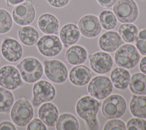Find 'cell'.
Returning a JSON list of instances; mask_svg holds the SVG:
<instances>
[{
    "label": "cell",
    "mask_w": 146,
    "mask_h": 130,
    "mask_svg": "<svg viewBox=\"0 0 146 130\" xmlns=\"http://www.w3.org/2000/svg\"><path fill=\"white\" fill-rule=\"evenodd\" d=\"M104 130H125L127 128L124 123L119 119H112L108 121L104 127Z\"/></svg>",
    "instance_id": "cell-33"
},
{
    "label": "cell",
    "mask_w": 146,
    "mask_h": 130,
    "mask_svg": "<svg viewBox=\"0 0 146 130\" xmlns=\"http://www.w3.org/2000/svg\"><path fill=\"white\" fill-rule=\"evenodd\" d=\"M135 45L140 54L146 55V29L141 30L137 34Z\"/></svg>",
    "instance_id": "cell-31"
},
{
    "label": "cell",
    "mask_w": 146,
    "mask_h": 130,
    "mask_svg": "<svg viewBox=\"0 0 146 130\" xmlns=\"http://www.w3.org/2000/svg\"><path fill=\"white\" fill-rule=\"evenodd\" d=\"M27 130H46L45 124L38 118L32 119L27 125Z\"/></svg>",
    "instance_id": "cell-34"
},
{
    "label": "cell",
    "mask_w": 146,
    "mask_h": 130,
    "mask_svg": "<svg viewBox=\"0 0 146 130\" xmlns=\"http://www.w3.org/2000/svg\"><path fill=\"white\" fill-rule=\"evenodd\" d=\"M140 54L136 48L132 45L125 44L120 47L115 53L116 64L125 69L135 67L138 63Z\"/></svg>",
    "instance_id": "cell-5"
},
{
    "label": "cell",
    "mask_w": 146,
    "mask_h": 130,
    "mask_svg": "<svg viewBox=\"0 0 146 130\" xmlns=\"http://www.w3.org/2000/svg\"><path fill=\"white\" fill-rule=\"evenodd\" d=\"M43 64L45 75L51 81L60 84L66 80L67 69L62 62L56 60H45Z\"/></svg>",
    "instance_id": "cell-10"
},
{
    "label": "cell",
    "mask_w": 146,
    "mask_h": 130,
    "mask_svg": "<svg viewBox=\"0 0 146 130\" xmlns=\"http://www.w3.org/2000/svg\"><path fill=\"white\" fill-rule=\"evenodd\" d=\"M126 128L128 130H146V120L139 117L132 118L128 121Z\"/></svg>",
    "instance_id": "cell-32"
},
{
    "label": "cell",
    "mask_w": 146,
    "mask_h": 130,
    "mask_svg": "<svg viewBox=\"0 0 146 130\" xmlns=\"http://www.w3.org/2000/svg\"><path fill=\"white\" fill-rule=\"evenodd\" d=\"M112 89V81L105 76L95 77L88 86V92L90 95L99 100L106 98L111 94Z\"/></svg>",
    "instance_id": "cell-7"
},
{
    "label": "cell",
    "mask_w": 146,
    "mask_h": 130,
    "mask_svg": "<svg viewBox=\"0 0 146 130\" xmlns=\"http://www.w3.org/2000/svg\"><path fill=\"white\" fill-rule=\"evenodd\" d=\"M111 79L114 86L123 89L127 87L130 81V74L124 68H116L111 73Z\"/></svg>",
    "instance_id": "cell-22"
},
{
    "label": "cell",
    "mask_w": 146,
    "mask_h": 130,
    "mask_svg": "<svg viewBox=\"0 0 146 130\" xmlns=\"http://www.w3.org/2000/svg\"><path fill=\"white\" fill-rule=\"evenodd\" d=\"M16 128L10 121H5L0 123V130H15Z\"/></svg>",
    "instance_id": "cell-36"
},
{
    "label": "cell",
    "mask_w": 146,
    "mask_h": 130,
    "mask_svg": "<svg viewBox=\"0 0 146 130\" xmlns=\"http://www.w3.org/2000/svg\"><path fill=\"white\" fill-rule=\"evenodd\" d=\"M12 121L20 127L26 126L34 116V109L31 103L25 98L17 100L11 109Z\"/></svg>",
    "instance_id": "cell-3"
},
{
    "label": "cell",
    "mask_w": 146,
    "mask_h": 130,
    "mask_svg": "<svg viewBox=\"0 0 146 130\" xmlns=\"http://www.w3.org/2000/svg\"><path fill=\"white\" fill-rule=\"evenodd\" d=\"M79 123L76 118L69 113L62 114L56 123L57 130H78Z\"/></svg>",
    "instance_id": "cell-26"
},
{
    "label": "cell",
    "mask_w": 146,
    "mask_h": 130,
    "mask_svg": "<svg viewBox=\"0 0 146 130\" xmlns=\"http://www.w3.org/2000/svg\"><path fill=\"white\" fill-rule=\"evenodd\" d=\"M141 1H143V0H141Z\"/></svg>",
    "instance_id": "cell-40"
},
{
    "label": "cell",
    "mask_w": 146,
    "mask_h": 130,
    "mask_svg": "<svg viewBox=\"0 0 146 130\" xmlns=\"http://www.w3.org/2000/svg\"><path fill=\"white\" fill-rule=\"evenodd\" d=\"M99 21L103 28L106 30L113 29L117 24L116 16L112 11L109 10H104L100 13Z\"/></svg>",
    "instance_id": "cell-29"
},
{
    "label": "cell",
    "mask_w": 146,
    "mask_h": 130,
    "mask_svg": "<svg viewBox=\"0 0 146 130\" xmlns=\"http://www.w3.org/2000/svg\"><path fill=\"white\" fill-rule=\"evenodd\" d=\"M21 85V76L17 68L6 65L0 69V86L9 90H14Z\"/></svg>",
    "instance_id": "cell-12"
},
{
    "label": "cell",
    "mask_w": 146,
    "mask_h": 130,
    "mask_svg": "<svg viewBox=\"0 0 146 130\" xmlns=\"http://www.w3.org/2000/svg\"><path fill=\"white\" fill-rule=\"evenodd\" d=\"M129 88L134 94L146 95V75L141 73L133 74L129 81Z\"/></svg>",
    "instance_id": "cell-25"
},
{
    "label": "cell",
    "mask_w": 146,
    "mask_h": 130,
    "mask_svg": "<svg viewBox=\"0 0 146 130\" xmlns=\"http://www.w3.org/2000/svg\"><path fill=\"white\" fill-rule=\"evenodd\" d=\"M124 41L120 36L113 31H110L103 34L99 40V45L101 49L107 52H113L117 49Z\"/></svg>",
    "instance_id": "cell-16"
},
{
    "label": "cell",
    "mask_w": 146,
    "mask_h": 130,
    "mask_svg": "<svg viewBox=\"0 0 146 130\" xmlns=\"http://www.w3.org/2000/svg\"><path fill=\"white\" fill-rule=\"evenodd\" d=\"M14 96L12 93L3 87H0V112H6L14 104Z\"/></svg>",
    "instance_id": "cell-28"
},
{
    "label": "cell",
    "mask_w": 146,
    "mask_h": 130,
    "mask_svg": "<svg viewBox=\"0 0 146 130\" xmlns=\"http://www.w3.org/2000/svg\"><path fill=\"white\" fill-rule=\"evenodd\" d=\"M58 111L55 105L51 103L43 104L38 110L39 119L47 125L53 127L58 119Z\"/></svg>",
    "instance_id": "cell-18"
},
{
    "label": "cell",
    "mask_w": 146,
    "mask_h": 130,
    "mask_svg": "<svg viewBox=\"0 0 146 130\" xmlns=\"http://www.w3.org/2000/svg\"><path fill=\"white\" fill-rule=\"evenodd\" d=\"M50 5L55 7H62L66 6L70 0H46Z\"/></svg>",
    "instance_id": "cell-35"
},
{
    "label": "cell",
    "mask_w": 146,
    "mask_h": 130,
    "mask_svg": "<svg viewBox=\"0 0 146 130\" xmlns=\"http://www.w3.org/2000/svg\"><path fill=\"white\" fill-rule=\"evenodd\" d=\"M38 26L39 29L46 34H58L59 22L52 14L44 13L42 14L38 19Z\"/></svg>",
    "instance_id": "cell-19"
},
{
    "label": "cell",
    "mask_w": 146,
    "mask_h": 130,
    "mask_svg": "<svg viewBox=\"0 0 146 130\" xmlns=\"http://www.w3.org/2000/svg\"><path fill=\"white\" fill-rule=\"evenodd\" d=\"M113 11L122 23L133 22L138 15V8L133 0H117L114 4Z\"/></svg>",
    "instance_id": "cell-6"
},
{
    "label": "cell",
    "mask_w": 146,
    "mask_h": 130,
    "mask_svg": "<svg viewBox=\"0 0 146 130\" xmlns=\"http://www.w3.org/2000/svg\"><path fill=\"white\" fill-rule=\"evenodd\" d=\"M132 115L139 118H146V96L133 95L129 104Z\"/></svg>",
    "instance_id": "cell-24"
},
{
    "label": "cell",
    "mask_w": 146,
    "mask_h": 130,
    "mask_svg": "<svg viewBox=\"0 0 146 130\" xmlns=\"http://www.w3.org/2000/svg\"><path fill=\"white\" fill-rule=\"evenodd\" d=\"M118 31L122 39L127 42H133L138 34L137 27L132 23H124L121 25Z\"/></svg>",
    "instance_id": "cell-27"
},
{
    "label": "cell",
    "mask_w": 146,
    "mask_h": 130,
    "mask_svg": "<svg viewBox=\"0 0 146 130\" xmlns=\"http://www.w3.org/2000/svg\"><path fill=\"white\" fill-rule=\"evenodd\" d=\"M126 109L124 99L119 94H112L104 100L102 112L105 119H112L121 116Z\"/></svg>",
    "instance_id": "cell-4"
},
{
    "label": "cell",
    "mask_w": 146,
    "mask_h": 130,
    "mask_svg": "<svg viewBox=\"0 0 146 130\" xmlns=\"http://www.w3.org/2000/svg\"><path fill=\"white\" fill-rule=\"evenodd\" d=\"M92 75V71L87 66L80 65L72 68L69 74V78L73 84L82 86L90 81Z\"/></svg>",
    "instance_id": "cell-17"
},
{
    "label": "cell",
    "mask_w": 146,
    "mask_h": 130,
    "mask_svg": "<svg viewBox=\"0 0 146 130\" xmlns=\"http://www.w3.org/2000/svg\"><path fill=\"white\" fill-rule=\"evenodd\" d=\"M59 36L64 47L67 48L78 41L80 37V31L75 24L68 23L62 27Z\"/></svg>",
    "instance_id": "cell-20"
},
{
    "label": "cell",
    "mask_w": 146,
    "mask_h": 130,
    "mask_svg": "<svg viewBox=\"0 0 146 130\" xmlns=\"http://www.w3.org/2000/svg\"><path fill=\"white\" fill-rule=\"evenodd\" d=\"M25 0H6V5L7 7H11L14 5H18L23 2Z\"/></svg>",
    "instance_id": "cell-39"
},
{
    "label": "cell",
    "mask_w": 146,
    "mask_h": 130,
    "mask_svg": "<svg viewBox=\"0 0 146 130\" xmlns=\"http://www.w3.org/2000/svg\"><path fill=\"white\" fill-rule=\"evenodd\" d=\"M35 10L31 1L17 5L12 11L14 22L21 26H27L31 23L35 18Z\"/></svg>",
    "instance_id": "cell-8"
},
{
    "label": "cell",
    "mask_w": 146,
    "mask_h": 130,
    "mask_svg": "<svg viewBox=\"0 0 146 130\" xmlns=\"http://www.w3.org/2000/svg\"><path fill=\"white\" fill-rule=\"evenodd\" d=\"M78 28L83 36L92 38L99 34L102 26L97 17L94 15H86L79 21Z\"/></svg>",
    "instance_id": "cell-13"
},
{
    "label": "cell",
    "mask_w": 146,
    "mask_h": 130,
    "mask_svg": "<svg viewBox=\"0 0 146 130\" xmlns=\"http://www.w3.org/2000/svg\"><path fill=\"white\" fill-rule=\"evenodd\" d=\"M55 88L48 81H37L33 88V105L37 107L43 103L52 100L55 96Z\"/></svg>",
    "instance_id": "cell-9"
},
{
    "label": "cell",
    "mask_w": 146,
    "mask_h": 130,
    "mask_svg": "<svg viewBox=\"0 0 146 130\" xmlns=\"http://www.w3.org/2000/svg\"><path fill=\"white\" fill-rule=\"evenodd\" d=\"M13 25V20L10 13L6 10L0 9V34L9 31Z\"/></svg>",
    "instance_id": "cell-30"
},
{
    "label": "cell",
    "mask_w": 146,
    "mask_h": 130,
    "mask_svg": "<svg viewBox=\"0 0 146 130\" xmlns=\"http://www.w3.org/2000/svg\"><path fill=\"white\" fill-rule=\"evenodd\" d=\"M18 36L19 40L23 44L26 46H33L39 40V34L34 27L25 26L18 30Z\"/></svg>",
    "instance_id": "cell-23"
},
{
    "label": "cell",
    "mask_w": 146,
    "mask_h": 130,
    "mask_svg": "<svg viewBox=\"0 0 146 130\" xmlns=\"http://www.w3.org/2000/svg\"><path fill=\"white\" fill-rule=\"evenodd\" d=\"M139 68L140 71L144 74H146V56L141 59L140 62Z\"/></svg>",
    "instance_id": "cell-38"
},
{
    "label": "cell",
    "mask_w": 146,
    "mask_h": 130,
    "mask_svg": "<svg viewBox=\"0 0 146 130\" xmlns=\"http://www.w3.org/2000/svg\"><path fill=\"white\" fill-rule=\"evenodd\" d=\"M86 49L79 45L72 46L66 52V60L71 65H79L83 63L87 59Z\"/></svg>",
    "instance_id": "cell-21"
},
{
    "label": "cell",
    "mask_w": 146,
    "mask_h": 130,
    "mask_svg": "<svg viewBox=\"0 0 146 130\" xmlns=\"http://www.w3.org/2000/svg\"><path fill=\"white\" fill-rule=\"evenodd\" d=\"M39 52L46 57H54L62 50V42L56 36L47 34L42 36L37 42Z\"/></svg>",
    "instance_id": "cell-11"
},
{
    "label": "cell",
    "mask_w": 146,
    "mask_h": 130,
    "mask_svg": "<svg viewBox=\"0 0 146 130\" xmlns=\"http://www.w3.org/2000/svg\"><path fill=\"white\" fill-rule=\"evenodd\" d=\"M21 76L26 82L33 83L42 76L43 69L40 61L34 57H26L17 65Z\"/></svg>",
    "instance_id": "cell-2"
},
{
    "label": "cell",
    "mask_w": 146,
    "mask_h": 130,
    "mask_svg": "<svg viewBox=\"0 0 146 130\" xmlns=\"http://www.w3.org/2000/svg\"><path fill=\"white\" fill-rule=\"evenodd\" d=\"M117 0H97L98 3L103 7L108 8L113 6Z\"/></svg>",
    "instance_id": "cell-37"
},
{
    "label": "cell",
    "mask_w": 146,
    "mask_h": 130,
    "mask_svg": "<svg viewBox=\"0 0 146 130\" xmlns=\"http://www.w3.org/2000/svg\"><path fill=\"white\" fill-rule=\"evenodd\" d=\"M1 53L8 61L16 62L21 58L23 49L21 45L16 40L6 38L2 44Z\"/></svg>",
    "instance_id": "cell-15"
},
{
    "label": "cell",
    "mask_w": 146,
    "mask_h": 130,
    "mask_svg": "<svg viewBox=\"0 0 146 130\" xmlns=\"http://www.w3.org/2000/svg\"><path fill=\"white\" fill-rule=\"evenodd\" d=\"M100 103L92 96L82 97L76 105V111L78 116L83 119L91 129H98L99 124L96 119Z\"/></svg>",
    "instance_id": "cell-1"
},
{
    "label": "cell",
    "mask_w": 146,
    "mask_h": 130,
    "mask_svg": "<svg viewBox=\"0 0 146 130\" xmlns=\"http://www.w3.org/2000/svg\"><path fill=\"white\" fill-rule=\"evenodd\" d=\"M90 65L92 70L99 74L109 72L113 65L111 56L105 52H99L88 56Z\"/></svg>",
    "instance_id": "cell-14"
}]
</instances>
